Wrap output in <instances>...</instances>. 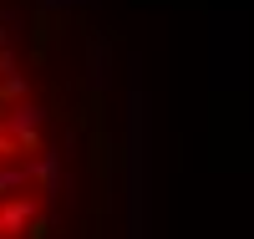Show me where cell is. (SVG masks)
<instances>
[{"label":"cell","instance_id":"6da1fadb","mask_svg":"<svg viewBox=\"0 0 254 239\" xmlns=\"http://www.w3.org/2000/svg\"><path fill=\"white\" fill-rule=\"evenodd\" d=\"M56 204V153L46 107L0 36V239H46Z\"/></svg>","mask_w":254,"mask_h":239}]
</instances>
